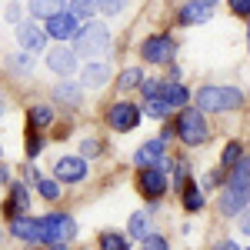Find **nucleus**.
Instances as JSON below:
<instances>
[{
    "instance_id": "nucleus-1",
    "label": "nucleus",
    "mask_w": 250,
    "mask_h": 250,
    "mask_svg": "<svg viewBox=\"0 0 250 250\" xmlns=\"http://www.w3.org/2000/svg\"><path fill=\"white\" fill-rule=\"evenodd\" d=\"M250 207V157H244L233 170H227V184L220 190V213L240 217Z\"/></svg>"
},
{
    "instance_id": "nucleus-2",
    "label": "nucleus",
    "mask_w": 250,
    "mask_h": 250,
    "mask_svg": "<svg viewBox=\"0 0 250 250\" xmlns=\"http://www.w3.org/2000/svg\"><path fill=\"white\" fill-rule=\"evenodd\" d=\"M244 107V94L227 83H204L197 90V110L200 114H233Z\"/></svg>"
},
{
    "instance_id": "nucleus-3",
    "label": "nucleus",
    "mask_w": 250,
    "mask_h": 250,
    "mask_svg": "<svg viewBox=\"0 0 250 250\" xmlns=\"http://www.w3.org/2000/svg\"><path fill=\"white\" fill-rule=\"evenodd\" d=\"M110 47V27L100 23V20H90V23H80L77 37H74V54L77 57H87V63H97V57H104Z\"/></svg>"
},
{
    "instance_id": "nucleus-4",
    "label": "nucleus",
    "mask_w": 250,
    "mask_h": 250,
    "mask_svg": "<svg viewBox=\"0 0 250 250\" xmlns=\"http://www.w3.org/2000/svg\"><path fill=\"white\" fill-rule=\"evenodd\" d=\"M173 134L180 137L187 147H200V144H207V137H210V127H207V117L200 114L197 107H184L180 114H177V124H173Z\"/></svg>"
},
{
    "instance_id": "nucleus-5",
    "label": "nucleus",
    "mask_w": 250,
    "mask_h": 250,
    "mask_svg": "<svg viewBox=\"0 0 250 250\" xmlns=\"http://www.w3.org/2000/svg\"><path fill=\"white\" fill-rule=\"evenodd\" d=\"M40 220H43V233H47V247H54V244L67 247L77 237V220L70 213H43Z\"/></svg>"
},
{
    "instance_id": "nucleus-6",
    "label": "nucleus",
    "mask_w": 250,
    "mask_h": 250,
    "mask_svg": "<svg viewBox=\"0 0 250 250\" xmlns=\"http://www.w3.org/2000/svg\"><path fill=\"white\" fill-rule=\"evenodd\" d=\"M7 230H10V237L14 240H20V244H30V247H47V233H43V220L40 217H14V220H7Z\"/></svg>"
},
{
    "instance_id": "nucleus-7",
    "label": "nucleus",
    "mask_w": 250,
    "mask_h": 250,
    "mask_svg": "<svg viewBox=\"0 0 250 250\" xmlns=\"http://www.w3.org/2000/svg\"><path fill=\"white\" fill-rule=\"evenodd\" d=\"M173 54H177V40L170 34H150L140 43V57L147 63H170Z\"/></svg>"
},
{
    "instance_id": "nucleus-8",
    "label": "nucleus",
    "mask_w": 250,
    "mask_h": 250,
    "mask_svg": "<svg viewBox=\"0 0 250 250\" xmlns=\"http://www.w3.org/2000/svg\"><path fill=\"white\" fill-rule=\"evenodd\" d=\"M164 150H167V140H164V137H154V140H147V144H140V147H137L134 164L140 167V170L160 167V170L167 173V170H170V160L164 157Z\"/></svg>"
},
{
    "instance_id": "nucleus-9",
    "label": "nucleus",
    "mask_w": 250,
    "mask_h": 250,
    "mask_svg": "<svg viewBox=\"0 0 250 250\" xmlns=\"http://www.w3.org/2000/svg\"><path fill=\"white\" fill-rule=\"evenodd\" d=\"M17 43L23 47V54H43L50 37H47L43 23H37V20H20L17 23Z\"/></svg>"
},
{
    "instance_id": "nucleus-10",
    "label": "nucleus",
    "mask_w": 250,
    "mask_h": 250,
    "mask_svg": "<svg viewBox=\"0 0 250 250\" xmlns=\"http://www.w3.org/2000/svg\"><path fill=\"white\" fill-rule=\"evenodd\" d=\"M107 124L120 130V134H127V130H134L137 124H140V107H134L130 100H117L107 107Z\"/></svg>"
},
{
    "instance_id": "nucleus-11",
    "label": "nucleus",
    "mask_w": 250,
    "mask_h": 250,
    "mask_svg": "<svg viewBox=\"0 0 250 250\" xmlns=\"http://www.w3.org/2000/svg\"><path fill=\"white\" fill-rule=\"evenodd\" d=\"M43 30H47V37H50V40H57V43H67V40L77 37L80 20L74 17L70 10H63V14H57L54 20H47V23H43Z\"/></svg>"
},
{
    "instance_id": "nucleus-12",
    "label": "nucleus",
    "mask_w": 250,
    "mask_h": 250,
    "mask_svg": "<svg viewBox=\"0 0 250 250\" xmlns=\"http://www.w3.org/2000/svg\"><path fill=\"white\" fill-rule=\"evenodd\" d=\"M47 67H50L60 80H67L74 70H77V54H74V47L60 43V47H54V50H47Z\"/></svg>"
},
{
    "instance_id": "nucleus-13",
    "label": "nucleus",
    "mask_w": 250,
    "mask_h": 250,
    "mask_svg": "<svg viewBox=\"0 0 250 250\" xmlns=\"http://www.w3.org/2000/svg\"><path fill=\"white\" fill-rule=\"evenodd\" d=\"M87 177V160L83 157H60L54 164V180L57 184H80Z\"/></svg>"
},
{
    "instance_id": "nucleus-14",
    "label": "nucleus",
    "mask_w": 250,
    "mask_h": 250,
    "mask_svg": "<svg viewBox=\"0 0 250 250\" xmlns=\"http://www.w3.org/2000/svg\"><path fill=\"white\" fill-rule=\"evenodd\" d=\"M27 207H30V187L14 180L10 184V193H7V204H3V217L14 220V217H27Z\"/></svg>"
},
{
    "instance_id": "nucleus-15",
    "label": "nucleus",
    "mask_w": 250,
    "mask_h": 250,
    "mask_svg": "<svg viewBox=\"0 0 250 250\" xmlns=\"http://www.w3.org/2000/svg\"><path fill=\"white\" fill-rule=\"evenodd\" d=\"M137 187L144 197H150V200H160L164 193H167V173L160 170V167H150V170H140V180H137Z\"/></svg>"
},
{
    "instance_id": "nucleus-16",
    "label": "nucleus",
    "mask_w": 250,
    "mask_h": 250,
    "mask_svg": "<svg viewBox=\"0 0 250 250\" xmlns=\"http://www.w3.org/2000/svg\"><path fill=\"white\" fill-rule=\"evenodd\" d=\"M210 7H204L200 0H187V3H180V14H177V20L184 23V27H193V23H207L210 20Z\"/></svg>"
},
{
    "instance_id": "nucleus-17",
    "label": "nucleus",
    "mask_w": 250,
    "mask_h": 250,
    "mask_svg": "<svg viewBox=\"0 0 250 250\" xmlns=\"http://www.w3.org/2000/svg\"><path fill=\"white\" fill-rule=\"evenodd\" d=\"M107 80H110V67L97 60V63H87V67H83V74H80V87H94V90H97V87H104Z\"/></svg>"
},
{
    "instance_id": "nucleus-18",
    "label": "nucleus",
    "mask_w": 250,
    "mask_h": 250,
    "mask_svg": "<svg viewBox=\"0 0 250 250\" xmlns=\"http://www.w3.org/2000/svg\"><path fill=\"white\" fill-rule=\"evenodd\" d=\"M54 100H57V104H63V107H80V100H83L80 83H70V80L54 83Z\"/></svg>"
},
{
    "instance_id": "nucleus-19",
    "label": "nucleus",
    "mask_w": 250,
    "mask_h": 250,
    "mask_svg": "<svg viewBox=\"0 0 250 250\" xmlns=\"http://www.w3.org/2000/svg\"><path fill=\"white\" fill-rule=\"evenodd\" d=\"M164 100L170 104L173 110H184L187 100H190V90H187L180 80H164Z\"/></svg>"
},
{
    "instance_id": "nucleus-20",
    "label": "nucleus",
    "mask_w": 250,
    "mask_h": 250,
    "mask_svg": "<svg viewBox=\"0 0 250 250\" xmlns=\"http://www.w3.org/2000/svg\"><path fill=\"white\" fill-rule=\"evenodd\" d=\"M67 10V3L63 0H30V14H34V20H54L57 14H63Z\"/></svg>"
},
{
    "instance_id": "nucleus-21",
    "label": "nucleus",
    "mask_w": 250,
    "mask_h": 250,
    "mask_svg": "<svg viewBox=\"0 0 250 250\" xmlns=\"http://www.w3.org/2000/svg\"><path fill=\"white\" fill-rule=\"evenodd\" d=\"M67 10H70L77 20L90 23V20H94V14H97V0H67Z\"/></svg>"
},
{
    "instance_id": "nucleus-22",
    "label": "nucleus",
    "mask_w": 250,
    "mask_h": 250,
    "mask_svg": "<svg viewBox=\"0 0 250 250\" xmlns=\"http://www.w3.org/2000/svg\"><path fill=\"white\" fill-rule=\"evenodd\" d=\"M27 117H30V127H34V130L50 127V124H54V110H50L47 104H34V107L27 110Z\"/></svg>"
},
{
    "instance_id": "nucleus-23",
    "label": "nucleus",
    "mask_w": 250,
    "mask_h": 250,
    "mask_svg": "<svg viewBox=\"0 0 250 250\" xmlns=\"http://www.w3.org/2000/svg\"><path fill=\"white\" fill-rule=\"evenodd\" d=\"M144 80H147V77H144L140 67H127V70L117 74V87H120V90H134V87H140Z\"/></svg>"
},
{
    "instance_id": "nucleus-24",
    "label": "nucleus",
    "mask_w": 250,
    "mask_h": 250,
    "mask_svg": "<svg viewBox=\"0 0 250 250\" xmlns=\"http://www.w3.org/2000/svg\"><path fill=\"white\" fill-rule=\"evenodd\" d=\"M184 210H204V190L197 187V184H184Z\"/></svg>"
},
{
    "instance_id": "nucleus-25",
    "label": "nucleus",
    "mask_w": 250,
    "mask_h": 250,
    "mask_svg": "<svg viewBox=\"0 0 250 250\" xmlns=\"http://www.w3.org/2000/svg\"><path fill=\"white\" fill-rule=\"evenodd\" d=\"M240 160H244V147L233 140V144H227V147H224V154H220V170H224V167H227V170H233Z\"/></svg>"
},
{
    "instance_id": "nucleus-26",
    "label": "nucleus",
    "mask_w": 250,
    "mask_h": 250,
    "mask_svg": "<svg viewBox=\"0 0 250 250\" xmlns=\"http://www.w3.org/2000/svg\"><path fill=\"white\" fill-rule=\"evenodd\" d=\"M100 250H130V244H127V233H117V230L100 233Z\"/></svg>"
},
{
    "instance_id": "nucleus-27",
    "label": "nucleus",
    "mask_w": 250,
    "mask_h": 250,
    "mask_svg": "<svg viewBox=\"0 0 250 250\" xmlns=\"http://www.w3.org/2000/svg\"><path fill=\"white\" fill-rule=\"evenodd\" d=\"M140 110H147V117H154V120H164L173 107L164 100V97H154V100H144V107H140Z\"/></svg>"
},
{
    "instance_id": "nucleus-28",
    "label": "nucleus",
    "mask_w": 250,
    "mask_h": 250,
    "mask_svg": "<svg viewBox=\"0 0 250 250\" xmlns=\"http://www.w3.org/2000/svg\"><path fill=\"white\" fill-rule=\"evenodd\" d=\"M147 227H150V220H147V213H134V217H130V224H127V233H130L134 240H144V237L150 233Z\"/></svg>"
},
{
    "instance_id": "nucleus-29",
    "label": "nucleus",
    "mask_w": 250,
    "mask_h": 250,
    "mask_svg": "<svg viewBox=\"0 0 250 250\" xmlns=\"http://www.w3.org/2000/svg\"><path fill=\"white\" fill-rule=\"evenodd\" d=\"M37 193L43 197V200H57V197H60V184H57V180L40 177V180H37Z\"/></svg>"
},
{
    "instance_id": "nucleus-30",
    "label": "nucleus",
    "mask_w": 250,
    "mask_h": 250,
    "mask_svg": "<svg viewBox=\"0 0 250 250\" xmlns=\"http://www.w3.org/2000/svg\"><path fill=\"white\" fill-rule=\"evenodd\" d=\"M43 137H40V130H30L27 134V160H34V157H40V150H43Z\"/></svg>"
},
{
    "instance_id": "nucleus-31",
    "label": "nucleus",
    "mask_w": 250,
    "mask_h": 250,
    "mask_svg": "<svg viewBox=\"0 0 250 250\" xmlns=\"http://www.w3.org/2000/svg\"><path fill=\"white\" fill-rule=\"evenodd\" d=\"M97 10L107 17H117L120 10H127V0H97Z\"/></svg>"
},
{
    "instance_id": "nucleus-32",
    "label": "nucleus",
    "mask_w": 250,
    "mask_h": 250,
    "mask_svg": "<svg viewBox=\"0 0 250 250\" xmlns=\"http://www.w3.org/2000/svg\"><path fill=\"white\" fill-rule=\"evenodd\" d=\"M140 90H144V100H154V97H164V80L147 77L144 83H140Z\"/></svg>"
},
{
    "instance_id": "nucleus-33",
    "label": "nucleus",
    "mask_w": 250,
    "mask_h": 250,
    "mask_svg": "<svg viewBox=\"0 0 250 250\" xmlns=\"http://www.w3.org/2000/svg\"><path fill=\"white\" fill-rule=\"evenodd\" d=\"M140 250H170V244H167V237H160V233H147V237L140 240Z\"/></svg>"
},
{
    "instance_id": "nucleus-34",
    "label": "nucleus",
    "mask_w": 250,
    "mask_h": 250,
    "mask_svg": "<svg viewBox=\"0 0 250 250\" xmlns=\"http://www.w3.org/2000/svg\"><path fill=\"white\" fill-rule=\"evenodd\" d=\"M100 154H104V144L94 140V137H87V140L80 144V157H83V160H87V157H100Z\"/></svg>"
},
{
    "instance_id": "nucleus-35",
    "label": "nucleus",
    "mask_w": 250,
    "mask_h": 250,
    "mask_svg": "<svg viewBox=\"0 0 250 250\" xmlns=\"http://www.w3.org/2000/svg\"><path fill=\"white\" fill-rule=\"evenodd\" d=\"M227 3H230V10L237 14V17L250 20V0H227Z\"/></svg>"
},
{
    "instance_id": "nucleus-36",
    "label": "nucleus",
    "mask_w": 250,
    "mask_h": 250,
    "mask_svg": "<svg viewBox=\"0 0 250 250\" xmlns=\"http://www.w3.org/2000/svg\"><path fill=\"white\" fill-rule=\"evenodd\" d=\"M23 177H27V184H34V187H37V180H40V170L34 167V164H23Z\"/></svg>"
},
{
    "instance_id": "nucleus-37",
    "label": "nucleus",
    "mask_w": 250,
    "mask_h": 250,
    "mask_svg": "<svg viewBox=\"0 0 250 250\" xmlns=\"http://www.w3.org/2000/svg\"><path fill=\"white\" fill-rule=\"evenodd\" d=\"M3 17L10 20V23H20V7H17V3H7V10H3Z\"/></svg>"
},
{
    "instance_id": "nucleus-38",
    "label": "nucleus",
    "mask_w": 250,
    "mask_h": 250,
    "mask_svg": "<svg viewBox=\"0 0 250 250\" xmlns=\"http://www.w3.org/2000/svg\"><path fill=\"white\" fill-rule=\"evenodd\" d=\"M237 227H240V230H244V233L250 237V207H247L244 213H240V217H237Z\"/></svg>"
},
{
    "instance_id": "nucleus-39",
    "label": "nucleus",
    "mask_w": 250,
    "mask_h": 250,
    "mask_svg": "<svg viewBox=\"0 0 250 250\" xmlns=\"http://www.w3.org/2000/svg\"><path fill=\"white\" fill-rule=\"evenodd\" d=\"M10 67H17V70H30V57H27V54H17V60H10Z\"/></svg>"
},
{
    "instance_id": "nucleus-40",
    "label": "nucleus",
    "mask_w": 250,
    "mask_h": 250,
    "mask_svg": "<svg viewBox=\"0 0 250 250\" xmlns=\"http://www.w3.org/2000/svg\"><path fill=\"white\" fill-rule=\"evenodd\" d=\"M220 173H224V170H213V173H207V177H204V187H217V184H220Z\"/></svg>"
},
{
    "instance_id": "nucleus-41",
    "label": "nucleus",
    "mask_w": 250,
    "mask_h": 250,
    "mask_svg": "<svg viewBox=\"0 0 250 250\" xmlns=\"http://www.w3.org/2000/svg\"><path fill=\"white\" fill-rule=\"evenodd\" d=\"M3 184H14V180H10V167H7V164H0V187H3Z\"/></svg>"
},
{
    "instance_id": "nucleus-42",
    "label": "nucleus",
    "mask_w": 250,
    "mask_h": 250,
    "mask_svg": "<svg viewBox=\"0 0 250 250\" xmlns=\"http://www.w3.org/2000/svg\"><path fill=\"white\" fill-rule=\"evenodd\" d=\"M213 250H240V247H237L233 240H217V244H213Z\"/></svg>"
},
{
    "instance_id": "nucleus-43",
    "label": "nucleus",
    "mask_w": 250,
    "mask_h": 250,
    "mask_svg": "<svg viewBox=\"0 0 250 250\" xmlns=\"http://www.w3.org/2000/svg\"><path fill=\"white\" fill-rule=\"evenodd\" d=\"M43 250H70V247H63V244H54V247H43Z\"/></svg>"
},
{
    "instance_id": "nucleus-44",
    "label": "nucleus",
    "mask_w": 250,
    "mask_h": 250,
    "mask_svg": "<svg viewBox=\"0 0 250 250\" xmlns=\"http://www.w3.org/2000/svg\"><path fill=\"white\" fill-rule=\"evenodd\" d=\"M200 3H204V7H210V10H213V3H217V0H200Z\"/></svg>"
},
{
    "instance_id": "nucleus-45",
    "label": "nucleus",
    "mask_w": 250,
    "mask_h": 250,
    "mask_svg": "<svg viewBox=\"0 0 250 250\" xmlns=\"http://www.w3.org/2000/svg\"><path fill=\"white\" fill-rule=\"evenodd\" d=\"M247 47H250V23H247Z\"/></svg>"
},
{
    "instance_id": "nucleus-46",
    "label": "nucleus",
    "mask_w": 250,
    "mask_h": 250,
    "mask_svg": "<svg viewBox=\"0 0 250 250\" xmlns=\"http://www.w3.org/2000/svg\"><path fill=\"white\" fill-rule=\"evenodd\" d=\"M0 117H3V104H0Z\"/></svg>"
},
{
    "instance_id": "nucleus-47",
    "label": "nucleus",
    "mask_w": 250,
    "mask_h": 250,
    "mask_svg": "<svg viewBox=\"0 0 250 250\" xmlns=\"http://www.w3.org/2000/svg\"><path fill=\"white\" fill-rule=\"evenodd\" d=\"M0 160H3V147H0Z\"/></svg>"
},
{
    "instance_id": "nucleus-48",
    "label": "nucleus",
    "mask_w": 250,
    "mask_h": 250,
    "mask_svg": "<svg viewBox=\"0 0 250 250\" xmlns=\"http://www.w3.org/2000/svg\"><path fill=\"white\" fill-rule=\"evenodd\" d=\"M63 3H67V0H63Z\"/></svg>"
},
{
    "instance_id": "nucleus-49",
    "label": "nucleus",
    "mask_w": 250,
    "mask_h": 250,
    "mask_svg": "<svg viewBox=\"0 0 250 250\" xmlns=\"http://www.w3.org/2000/svg\"><path fill=\"white\" fill-rule=\"evenodd\" d=\"M247 250H250V247H247Z\"/></svg>"
}]
</instances>
